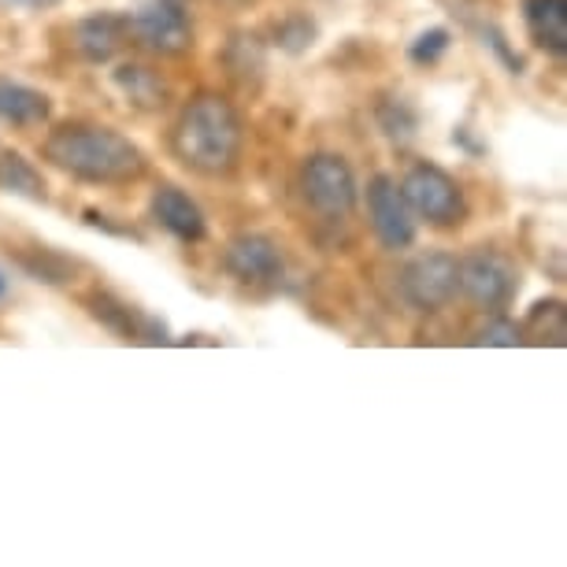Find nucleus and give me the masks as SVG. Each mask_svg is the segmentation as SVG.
Listing matches in <instances>:
<instances>
[{
	"mask_svg": "<svg viewBox=\"0 0 567 567\" xmlns=\"http://www.w3.org/2000/svg\"><path fill=\"white\" fill-rule=\"evenodd\" d=\"M41 156L63 175L93 186H126L145 175L142 148L101 123H60L56 131H49Z\"/></svg>",
	"mask_w": 567,
	"mask_h": 567,
	"instance_id": "f257e3e1",
	"label": "nucleus"
},
{
	"mask_svg": "<svg viewBox=\"0 0 567 567\" xmlns=\"http://www.w3.org/2000/svg\"><path fill=\"white\" fill-rule=\"evenodd\" d=\"M245 126L238 109L223 93H197L182 104L175 126H171V153L194 175L219 178L230 175L241 159Z\"/></svg>",
	"mask_w": 567,
	"mask_h": 567,
	"instance_id": "f03ea898",
	"label": "nucleus"
},
{
	"mask_svg": "<svg viewBox=\"0 0 567 567\" xmlns=\"http://www.w3.org/2000/svg\"><path fill=\"white\" fill-rule=\"evenodd\" d=\"M401 194L409 200L412 216L431 227H460L467 219V200L460 182L437 164H412L401 178Z\"/></svg>",
	"mask_w": 567,
	"mask_h": 567,
	"instance_id": "7ed1b4c3",
	"label": "nucleus"
},
{
	"mask_svg": "<svg viewBox=\"0 0 567 567\" xmlns=\"http://www.w3.org/2000/svg\"><path fill=\"white\" fill-rule=\"evenodd\" d=\"M301 194L308 208L323 219H349L360 200L357 171L349 167L346 156L338 153H316L301 167Z\"/></svg>",
	"mask_w": 567,
	"mask_h": 567,
	"instance_id": "20e7f679",
	"label": "nucleus"
},
{
	"mask_svg": "<svg viewBox=\"0 0 567 567\" xmlns=\"http://www.w3.org/2000/svg\"><path fill=\"white\" fill-rule=\"evenodd\" d=\"M460 293L489 316L501 312V308H508L519 293L516 264L497 249H478L464 256V260H460Z\"/></svg>",
	"mask_w": 567,
	"mask_h": 567,
	"instance_id": "39448f33",
	"label": "nucleus"
},
{
	"mask_svg": "<svg viewBox=\"0 0 567 567\" xmlns=\"http://www.w3.org/2000/svg\"><path fill=\"white\" fill-rule=\"evenodd\" d=\"M460 293V260L453 252H423L404 264L401 297L415 312H442Z\"/></svg>",
	"mask_w": 567,
	"mask_h": 567,
	"instance_id": "423d86ee",
	"label": "nucleus"
},
{
	"mask_svg": "<svg viewBox=\"0 0 567 567\" xmlns=\"http://www.w3.org/2000/svg\"><path fill=\"white\" fill-rule=\"evenodd\" d=\"M131 38L159 56H182L194 49V23L186 16V0H148L142 12L126 16Z\"/></svg>",
	"mask_w": 567,
	"mask_h": 567,
	"instance_id": "0eeeda50",
	"label": "nucleus"
},
{
	"mask_svg": "<svg viewBox=\"0 0 567 567\" xmlns=\"http://www.w3.org/2000/svg\"><path fill=\"white\" fill-rule=\"evenodd\" d=\"M368 219L374 238L386 245L390 252L409 249L415 241V216L409 200L401 194V182L390 175H374L368 182Z\"/></svg>",
	"mask_w": 567,
	"mask_h": 567,
	"instance_id": "6e6552de",
	"label": "nucleus"
},
{
	"mask_svg": "<svg viewBox=\"0 0 567 567\" xmlns=\"http://www.w3.org/2000/svg\"><path fill=\"white\" fill-rule=\"evenodd\" d=\"M223 264L245 286H275L286 275V256L278 249V241L256 230H245L238 238H230L227 252H223Z\"/></svg>",
	"mask_w": 567,
	"mask_h": 567,
	"instance_id": "1a4fd4ad",
	"label": "nucleus"
},
{
	"mask_svg": "<svg viewBox=\"0 0 567 567\" xmlns=\"http://www.w3.org/2000/svg\"><path fill=\"white\" fill-rule=\"evenodd\" d=\"M148 212H153V219L178 241H200L208 234L205 212H200L197 200L178 186H159L153 200H148Z\"/></svg>",
	"mask_w": 567,
	"mask_h": 567,
	"instance_id": "9d476101",
	"label": "nucleus"
},
{
	"mask_svg": "<svg viewBox=\"0 0 567 567\" xmlns=\"http://www.w3.org/2000/svg\"><path fill=\"white\" fill-rule=\"evenodd\" d=\"M126 38H131V23H126V16H115V12L85 16L82 23L74 27V49L90 63H109L115 52L126 45Z\"/></svg>",
	"mask_w": 567,
	"mask_h": 567,
	"instance_id": "9b49d317",
	"label": "nucleus"
},
{
	"mask_svg": "<svg viewBox=\"0 0 567 567\" xmlns=\"http://www.w3.org/2000/svg\"><path fill=\"white\" fill-rule=\"evenodd\" d=\"M112 85L137 112H159V109H167V101H171L167 79L159 71L145 68V63H120V68L112 71Z\"/></svg>",
	"mask_w": 567,
	"mask_h": 567,
	"instance_id": "f8f14e48",
	"label": "nucleus"
},
{
	"mask_svg": "<svg viewBox=\"0 0 567 567\" xmlns=\"http://www.w3.org/2000/svg\"><path fill=\"white\" fill-rule=\"evenodd\" d=\"M52 101L41 90L16 79H0V123L16 126V131H34L49 123Z\"/></svg>",
	"mask_w": 567,
	"mask_h": 567,
	"instance_id": "ddd939ff",
	"label": "nucleus"
},
{
	"mask_svg": "<svg viewBox=\"0 0 567 567\" xmlns=\"http://www.w3.org/2000/svg\"><path fill=\"white\" fill-rule=\"evenodd\" d=\"M523 19H527L530 38L538 41L549 56L567 52V0H523Z\"/></svg>",
	"mask_w": 567,
	"mask_h": 567,
	"instance_id": "4468645a",
	"label": "nucleus"
},
{
	"mask_svg": "<svg viewBox=\"0 0 567 567\" xmlns=\"http://www.w3.org/2000/svg\"><path fill=\"white\" fill-rule=\"evenodd\" d=\"M90 312L101 319L104 327L115 330L120 338H145V341H167L164 327L156 330L153 319L137 316L134 308H126L123 301H115L112 293H93L90 297Z\"/></svg>",
	"mask_w": 567,
	"mask_h": 567,
	"instance_id": "2eb2a0df",
	"label": "nucleus"
},
{
	"mask_svg": "<svg viewBox=\"0 0 567 567\" xmlns=\"http://www.w3.org/2000/svg\"><path fill=\"white\" fill-rule=\"evenodd\" d=\"M0 189L12 197H23V200H49L45 194V178H41V171L30 164L23 153H4L0 156Z\"/></svg>",
	"mask_w": 567,
	"mask_h": 567,
	"instance_id": "dca6fc26",
	"label": "nucleus"
},
{
	"mask_svg": "<svg viewBox=\"0 0 567 567\" xmlns=\"http://www.w3.org/2000/svg\"><path fill=\"white\" fill-rule=\"evenodd\" d=\"M223 63H227V74L234 82L256 85L264 79V68H267L260 38H256V34H234L227 41V52H223Z\"/></svg>",
	"mask_w": 567,
	"mask_h": 567,
	"instance_id": "f3484780",
	"label": "nucleus"
},
{
	"mask_svg": "<svg viewBox=\"0 0 567 567\" xmlns=\"http://www.w3.org/2000/svg\"><path fill=\"white\" fill-rule=\"evenodd\" d=\"M379 126L393 145H409V142H415V131H420V115H415V109L404 97H382L379 101Z\"/></svg>",
	"mask_w": 567,
	"mask_h": 567,
	"instance_id": "a211bd4d",
	"label": "nucleus"
},
{
	"mask_svg": "<svg viewBox=\"0 0 567 567\" xmlns=\"http://www.w3.org/2000/svg\"><path fill=\"white\" fill-rule=\"evenodd\" d=\"M271 38H275V45L282 49V52H290V56H301V52H308V49L316 45L319 27H316L312 16L293 12V16L278 19L275 30H271Z\"/></svg>",
	"mask_w": 567,
	"mask_h": 567,
	"instance_id": "6ab92c4d",
	"label": "nucleus"
},
{
	"mask_svg": "<svg viewBox=\"0 0 567 567\" xmlns=\"http://www.w3.org/2000/svg\"><path fill=\"white\" fill-rule=\"evenodd\" d=\"M527 330L534 338H542L549 334L553 346H564V338H567V327H564V305L560 301H542V305H534V312L527 319Z\"/></svg>",
	"mask_w": 567,
	"mask_h": 567,
	"instance_id": "aec40b11",
	"label": "nucleus"
},
{
	"mask_svg": "<svg viewBox=\"0 0 567 567\" xmlns=\"http://www.w3.org/2000/svg\"><path fill=\"white\" fill-rule=\"evenodd\" d=\"M475 341H478V346H505V349H512V346H519V341H523V330L512 323L508 316L494 312V319L478 330Z\"/></svg>",
	"mask_w": 567,
	"mask_h": 567,
	"instance_id": "412c9836",
	"label": "nucleus"
},
{
	"mask_svg": "<svg viewBox=\"0 0 567 567\" xmlns=\"http://www.w3.org/2000/svg\"><path fill=\"white\" fill-rule=\"evenodd\" d=\"M445 49H449V30L445 27H431V30H423V34L412 41L409 56L415 63H434Z\"/></svg>",
	"mask_w": 567,
	"mask_h": 567,
	"instance_id": "4be33fe9",
	"label": "nucleus"
},
{
	"mask_svg": "<svg viewBox=\"0 0 567 567\" xmlns=\"http://www.w3.org/2000/svg\"><path fill=\"white\" fill-rule=\"evenodd\" d=\"M4 8H41V4H49V0H0Z\"/></svg>",
	"mask_w": 567,
	"mask_h": 567,
	"instance_id": "5701e85b",
	"label": "nucleus"
},
{
	"mask_svg": "<svg viewBox=\"0 0 567 567\" xmlns=\"http://www.w3.org/2000/svg\"><path fill=\"white\" fill-rule=\"evenodd\" d=\"M8 293V282H4V275H0V297H4Z\"/></svg>",
	"mask_w": 567,
	"mask_h": 567,
	"instance_id": "b1692460",
	"label": "nucleus"
}]
</instances>
